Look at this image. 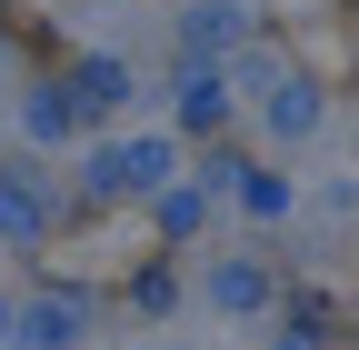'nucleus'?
<instances>
[{
    "instance_id": "obj_2",
    "label": "nucleus",
    "mask_w": 359,
    "mask_h": 350,
    "mask_svg": "<svg viewBox=\"0 0 359 350\" xmlns=\"http://www.w3.org/2000/svg\"><path fill=\"white\" fill-rule=\"evenodd\" d=\"M11 330H20L30 350H80V330H90V300L50 290V300H30V311H11Z\"/></svg>"
},
{
    "instance_id": "obj_4",
    "label": "nucleus",
    "mask_w": 359,
    "mask_h": 350,
    "mask_svg": "<svg viewBox=\"0 0 359 350\" xmlns=\"http://www.w3.org/2000/svg\"><path fill=\"white\" fill-rule=\"evenodd\" d=\"M259 300H269L259 260H219V271H210V311H259Z\"/></svg>"
},
{
    "instance_id": "obj_5",
    "label": "nucleus",
    "mask_w": 359,
    "mask_h": 350,
    "mask_svg": "<svg viewBox=\"0 0 359 350\" xmlns=\"http://www.w3.org/2000/svg\"><path fill=\"white\" fill-rule=\"evenodd\" d=\"M269 130H280V141L320 130V91H309V80H280V101H269Z\"/></svg>"
},
{
    "instance_id": "obj_1",
    "label": "nucleus",
    "mask_w": 359,
    "mask_h": 350,
    "mask_svg": "<svg viewBox=\"0 0 359 350\" xmlns=\"http://www.w3.org/2000/svg\"><path fill=\"white\" fill-rule=\"evenodd\" d=\"M90 190H170V141H120V150H100L90 160Z\"/></svg>"
},
{
    "instance_id": "obj_3",
    "label": "nucleus",
    "mask_w": 359,
    "mask_h": 350,
    "mask_svg": "<svg viewBox=\"0 0 359 350\" xmlns=\"http://www.w3.org/2000/svg\"><path fill=\"white\" fill-rule=\"evenodd\" d=\"M240 30H250L240 0H200V11H190V60H230V51H240Z\"/></svg>"
},
{
    "instance_id": "obj_6",
    "label": "nucleus",
    "mask_w": 359,
    "mask_h": 350,
    "mask_svg": "<svg viewBox=\"0 0 359 350\" xmlns=\"http://www.w3.org/2000/svg\"><path fill=\"white\" fill-rule=\"evenodd\" d=\"M160 231L190 240V231H200V190H160Z\"/></svg>"
}]
</instances>
